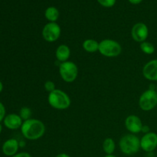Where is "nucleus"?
I'll use <instances>...</instances> for the list:
<instances>
[{
    "mask_svg": "<svg viewBox=\"0 0 157 157\" xmlns=\"http://www.w3.org/2000/svg\"><path fill=\"white\" fill-rule=\"evenodd\" d=\"M98 2L104 7L110 8L114 6L116 0H98Z\"/></svg>",
    "mask_w": 157,
    "mask_h": 157,
    "instance_id": "21",
    "label": "nucleus"
},
{
    "mask_svg": "<svg viewBox=\"0 0 157 157\" xmlns=\"http://www.w3.org/2000/svg\"><path fill=\"white\" fill-rule=\"evenodd\" d=\"M149 35V29L146 24L138 22L133 26L131 30L132 38L136 42L142 43L147 41Z\"/></svg>",
    "mask_w": 157,
    "mask_h": 157,
    "instance_id": "9",
    "label": "nucleus"
},
{
    "mask_svg": "<svg viewBox=\"0 0 157 157\" xmlns=\"http://www.w3.org/2000/svg\"><path fill=\"white\" fill-rule=\"evenodd\" d=\"M59 74L63 81L65 82H74L78 78V67L75 63L67 61L60 64Z\"/></svg>",
    "mask_w": 157,
    "mask_h": 157,
    "instance_id": "5",
    "label": "nucleus"
},
{
    "mask_svg": "<svg viewBox=\"0 0 157 157\" xmlns=\"http://www.w3.org/2000/svg\"><path fill=\"white\" fill-rule=\"evenodd\" d=\"M71 55L70 48L66 44H61L58 46L55 52V56L59 62L63 63L69 59Z\"/></svg>",
    "mask_w": 157,
    "mask_h": 157,
    "instance_id": "14",
    "label": "nucleus"
},
{
    "mask_svg": "<svg viewBox=\"0 0 157 157\" xmlns=\"http://www.w3.org/2000/svg\"><path fill=\"white\" fill-rule=\"evenodd\" d=\"M120 150L124 154L132 156L140 150V139L135 134H127L123 136L119 142Z\"/></svg>",
    "mask_w": 157,
    "mask_h": 157,
    "instance_id": "2",
    "label": "nucleus"
},
{
    "mask_svg": "<svg viewBox=\"0 0 157 157\" xmlns=\"http://www.w3.org/2000/svg\"><path fill=\"white\" fill-rule=\"evenodd\" d=\"M140 148L146 153H152L157 148V134L154 132L146 133L140 139Z\"/></svg>",
    "mask_w": 157,
    "mask_h": 157,
    "instance_id": "8",
    "label": "nucleus"
},
{
    "mask_svg": "<svg viewBox=\"0 0 157 157\" xmlns=\"http://www.w3.org/2000/svg\"><path fill=\"white\" fill-rule=\"evenodd\" d=\"M32 114V110L28 107H21L19 111V116L21 117L23 121H27V120L31 119V116Z\"/></svg>",
    "mask_w": 157,
    "mask_h": 157,
    "instance_id": "19",
    "label": "nucleus"
},
{
    "mask_svg": "<svg viewBox=\"0 0 157 157\" xmlns=\"http://www.w3.org/2000/svg\"><path fill=\"white\" fill-rule=\"evenodd\" d=\"M21 134L29 140H37L44 136L45 126L44 123L38 119H31L23 121L21 127Z\"/></svg>",
    "mask_w": 157,
    "mask_h": 157,
    "instance_id": "1",
    "label": "nucleus"
},
{
    "mask_svg": "<svg viewBox=\"0 0 157 157\" xmlns=\"http://www.w3.org/2000/svg\"><path fill=\"white\" fill-rule=\"evenodd\" d=\"M61 29L56 22H48L42 29V37L48 42H54L61 36Z\"/></svg>",
    "mask_w": 157,
    "mask_h": 157,
    "instance_id": "7",
    "label": "nucleus"
},
{
    "mask_svg": "<svg viewBox=\"0 0 157 157\" xmlns=\"http://www.w3.org/2000/svg\"><path fill=\"white\" fill-rule=\"evenodd\" d=\"M104 157H117L116 156H114L113 154H111V155H106Z\"/></svg>",
    "mask_w": 157,
    "mask_h": 157,
    "instance_id": "29",
    "label": "nucleus"
},
{
    "mask_svg": "<svg viewBox=\"0 0 157 157\" xmlns=\"http://www.w3.org/2000/svg\"><path fill=\"white\" fill-rule=\"evenodd\" d=\"M142 133H144V134H146V133H150V127H149V126H147V125H144L143 126V128H142Z\"/></svg>",
    "mask_w": 157,
    "mask_h": 157,
    "instance_id": "24",
    "label": "nucleus"
},
{
    "mask_svg": "<svg viewBox=\"0 0 157 157\" xmlns=\"http://www.w3.org/2000/svg\"><path fill=\"white\" fill-rule=\"evenodd\" d=\"M55 157H71V156H69V155L67 154V153H59V154H58Z\"/></svg>",
    "mask_w": 157,
    "mask_h": 157,
    "instance_id": "26",
    "label": "nucleus"
},
{
    "mask_svg": "<svg viewBox=\"0 0 157 157\" xmlns=\"http://www.w3.org/2000/svg\"><path fill=\"white\" fill-rule=\"evenodd\" d=\"M98 52L104 57L115 58L122 52V47L119 42L113 39H104L99 42Z\"/></svg>",
    "mask_w": 157,
    "mask_h": 157,
    "instance_id": "4",
    "label": "nucleus"
},
{
    "mask_svg": "<svg viewBox=\"0 0 157 157\" xmlns=\"http://www.w3.org/2000/svg\"><path fill=\"white\" fill-rule=\"evenodd\" d=\"M2 131V124H0V134H1Z\"/></svg>",
    "mask_w": 157,
    "mask_h": 157,
    "instance_id": "30",
    "label": "nucleus"
},
{
    "mask_svg": "<svg viewBox=\"0 0 157 157\" xmlns=\"http://www.w3.org/2000/svg\"><path fill=\"white\" fill-rule=\"evenodd\" d=\"M82 47L89 53H94L99 50V42L94 39H87L83 42Z\"/></svg>",
    "mask_w": 157,
    "mask_h": 157,
    "instance_id": "15",
    "label": "nucleus"
},
{
    "mask_svg": "<svg viewBox=\"0 0 157 157\" xmlns=\"http://www.w3.org/2000/svg\"><path fill=\"white\" fill-rule=\"evenodd\" d=\"M44 15L46 19L48 20L50 22H55L59 18V11L55 7L51 6L46 9Z\"/></svg>",
    "mask_w": 157,
    "mask_h": 157,
    "instance_id": "17",
    "label": "nucleus"
},
{
    "mask_svg": "<svg viewBox=\"0 0 157 157\" xmlns=\"http://www.w3.org/2000/svg\"><path fill=\"white\" fill-rule=\"evenodd\" d=\"M139 106L144 111H150L157 106V92L156 90H145L140 95L139 99Z\"/></svg>",
    "mask_w": 157,
    "mask_h": 157,
    "instance_id": "6",
    "label": "nucleus"
},
{
    "mask_svg": "<svg viewBox=\"0 0 157 157\" xmlns=\"http://www.w3.org/2000/svg\"><path fill=\"white\" fill-rule=\"evenodd\" d=\"M25 146V142H24V141H21V142H19L20 147H24Z\"/></svg>",
    "mask_w": 157,
    "mask_h": 157,
    "instance_id": "27",
    "label": "nucleus"
},
{
    "mask_svg": "<svg viewBox=\"0 0 157 157\" xmlns=\"http://www.w3.org/2000/svg\"><path fill=\"white\" fill-rule=\"evenodd\" d=\"M48 101L51 107L56 110H61L68 108L71 103L68 95L59 89H55L53 91L49 93Z\"/></svg>",
    "mask_w": 157,
    "mask_h": 157,
    "instance_id": "3",
    "label": "nucleus"
},
{
    "mask_svg": "<svg viewBox=\"0 0 157 157\" xmlns=\"http://www.w3.org/2000/svg\"><path fill=\"white\" fill-rule=\"evenodd\" d=\"M140 50L146 55H153L155 52V46L149 41H144L140 43Z\"/></svg>",
    "mask_w": 157,
    "mask_h": 157,
    "instance_id": "18",
    "label": "nucleus"
},
{
    "mask_svg": "<svg viewBox=\"0 0 157 157\" xmlns=\"http://www.w3.org/2000/svg\"><path fill=\"white\" fill-rule=\"evenodd\" d=\"M156 91L157 92V85L156 86Z\"/></svg>",
    "mask_w": 157,
    "mask_h": 157,
    "instance_id": "31",
    "label": "nucleus"
},
{
    "mask_svg": "<svg viewBox=\"0 0 157 157\" xmlns=\"http://www.w3.org/2000/svg\"><path fill=\"white\" fill-rule=\"evenodd\" d=\"M44 89H45L46 91H48V93H51L52 91H53L54 90H55V82H53L52 81H47L44 83Z\"/></svg>",
    "mask_w": 157,
    "mask_h": 157,
    "instance_id": "20",
    "label": "nucleus"
},
{
    "mask_svg": "<svg viewBox=\"0 0 157 157\" xmlns=\"http://www.w3.org/2000/svg\"><path fill=\"white\" fill-rule=\"evenodd\" d=\"M144 78L150 81H157V59L147 62L143 68Z\"/></svg>",
    "mask_w": 157,
    "mask_h": 157,
    "instance_id": "12",
    "label": "nucleus"
},
{
    "mask_svg": "<svg viewBox=\"0 0 157 157\" xmlns=\"http://www.w3.org/2000/svg\"><path fill=\"white\" fill-rule=\"evenodd\" d=\"M116 144L112 138H106L103 143V150L107 155H111L114 153Z\"/></svg>",
    "mask_w": 157,
    "mask_h": 157,
    "instance_id": "16",
    "label": "nucleus"
},
{
    "mask_svg": "<svg viewBox=\"0 0 157 157\" xmlns=\"http://www.w3.org/2000/svg\"><path fill=\"white\" fill-rule=\"evenodd\" d=\"M143 0H129V2H130V3H132V4H134V5L139 4V3H140Z\"/></svg>",
    "mask_w": 157,
    "mask_h": 157,
    "instance_id": "25",
    "label": "nucleus"
},
{
    "mask_svg": "<svg viewBox=\"0 0 157 157\" xmlns=\"http://www.w3.org/2000/svg\"><path fill=\"white\" fill-rule=\"evenodd\" d=\"M6 107H5L4 104L2 102H0V122L3 121L4 118L6 117Z\"/></svg>",
    "mask_w": 157,
    "mask_h": 157,
    "instance_id": "22",
    "label": "nucleus"
},
{
    "mask_svg": "<svg viewBox=\"0 0 157 157\" xmlns=\"http://www.w3.org/2000/svg\"><path fill=\"white\" fill-rule=\"evenodd\" d=\"M3 124L5 127L9 130H15L21 128L23 124V120L21 119L19 114L16 113H9L6 115L3 120Z\"/></svg>",
    "mask_w": 157,
    "mask_h": 157,
    "instance_id": "11",
    "label": "nucleus"
},
{
    "mask_svg": "<svg viewBox=\"0 0 157 157\" xmlns=\"http://www.w3.org/2000/svg\"><path fill=\"white\" fill-rule=\"evenodd\" d=\"M2 90H3V84L2 83V81H0V93L2 91Z\"/></svg>",
    "mask_w": 157,
    "mask_h": 157,
    "instance_id": "28",
    "label": "nucleus"
},
{
    "mask_svg": "<svg viewBox=\"0 0 157 157\" xmlns=\"http://www.w3.org/2000/svg\"><path fill=\"white\" fill-rule=\"evenodd\" d=\"M143 123L140 118L136 115H130L125 120L126 129L132 134H136L142 131Z\"/></svg>",
    "mask_w": 157,
    "mask_h": 157,
    "instance_id": "10",
    "label": "nucleus"
},
{
    "mask_svg": "<svg viewBox=\"0 0 157 157\" xmlns=\"http://www.w3.org/2000/svg\"><path fill=\"white\" fill-rule=\"evenodd\" d=\"M12 157H32V156L27 152H21V153H16L15 156Z\"/></svg>",
    "mask_w": 157,
    "mask_h": 157,
    "instance_id": "23",
    "label": "nucleus"
},
{
    "mask_svg": "<svg viewBox=\"0 0 157 157\" xmlns=\"http://www.w3.org/2000/svg\"><path fill=\"white\" fill-rule=\"evenodd\" d=\"M19 147V142L16 139L11 138L5 141L2 147V150L3 154L6 155V156L12 157L18 153Z\"/></svg>",
    "mask_w": 157,
    "mask_h": 157,
    "instance_id": "13",
    "label": "nucleus"
}]
</instances>
